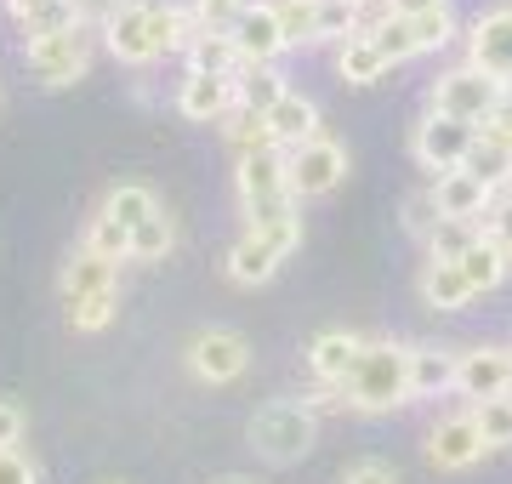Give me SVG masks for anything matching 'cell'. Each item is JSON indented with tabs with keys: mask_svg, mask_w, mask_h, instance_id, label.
<instances>
[{
	"mask_svg": "<svg viewBox=\"0 0 512 484\" xmlns=\"http://www.w3.org/2000/svg\"><path fill=\"white\" fill-rule=\"evenodd\" d=\"M336 393H342L348 410H365V416H382V410L410 405V342H393V336L365 342Z\"/></svg>",
	"mask_w": 512,
	"mask_h": 484,
	"instance_id": "obj_1",
	"label": "cell"
},
{
	"mask_svg": "<svg viewBox=\"0 0 512 484\" xmlns=\"http://www.w3.org/2000/svg\"><path fill=\"white\" fill-rule=\"evenodd\" d=\"M484 240L495 245V251H501V257L512 262V194H495L490 200V211H484Z\"/></svg>",
	"mask_w": 512,
	"mask_h": 484,
	"instance_id": "obj_39",
	"label": "cell"
},
{
	"mask_svg": "<svg viewBox=\"0 0 512 484\" xmlns=\"http://www.w3.org/2000/svg\"><path fill=\"white\" fill-rule=\"evenodd\" d=\"M467 63L490 80H512V6L478 12L467 29Z\"/></svg>",
	"mask_w": 512,
	"mask_h": 484,
	"instance_id": "obj_10",
	"label": "cell"
},
{
	"mask_svg": "<svg viewBox=\"0 0 512 484\" xmlns=\"http://www.w3.org/2000/svg\"><path fill=\"white\" fill-rule=\"evenodd\" d=\"M0 484H40V467L23 450H0Z\"/></svg>",
	"mask_w": 512,
	"mask_h": 484,
	"instance_id": "obj_43",
	"label": "cell"
},
{
	"mask_svg": "<svg viewBox=\"0 0 512 484\" xmlns=\"http://www.w3.org/2000/svg\"><path fill=\"white\" fill-rule=\"evenodd\" d=\"M114 6H120V0H69V12H74V23H80V29H86V23H97V29H103V18H109Z\"/></svg>",
	"mask_w": 512,
	"mask_h": 484,
	"instance_id": "obj_45",
	"label": "cell"
},
{
	"mask_svg": "<svg viewBox=\"0 0 512 484\" xmlns=\"http://www.w3.org/2000/svg\"><path fill=\"white\" fill-rule=\"evenodd\" d=\"M234 188H239V211H245L251 228H268V223H279V217H296L291 177H285V149L239 154Z\"/></svg>",
	"mask_w": 512,
	"mask_h": 484,
	"instance_id": "obj_3",
	"label": "cell"
},
{
	"mask_svg": "<svg viewBox=\"0 0 512 484\" xmlns=\"http://www.w3.org/2000/svg\"><path fill=\"white\" fill-rule=\"evenodd\" d=\"M80 251H92V257H103V262H131V234L114 223V217H103V211H97L92 223H86Z\"/></svg>",
	"mask_w": 512,
	"mask_h": 484,
	"instance_id": "obj_32",
	"label": "cell"
},
{
	"mask_svg": "<svg viewBox=\"0 0 512 484\" xmlns=\"http://www.w3.org/2000/svg\"><path fill=\"white\" fill-rule=\"evenodd\" d=\"M171 245H177V223H171L165 211L160 217H148L143 228H131V262H160Z\"/></svg>",
	"mask_w": 512,
	"mask_h": 484,
	"instance_id": "obj_36",
	"label": "cell"
},
{
	"mask_svg": "<svg viewBox=\"0 0 512 484\" xmlns=\"http://www.w3.org/2000/svg\"><path fill=\"white\" fill-rule=\"evenodd\" d=\"M421 302L439 308V314H461V308L473 302V291H467V280H461L456 262H433L427 257V268H421Z\"/></svg>",
	"mask_w": 512,
	"mask_h": 484,
	"instance_id": "obj_22",
	"label": "cell"
},
{
	"mask_svg": "<svg viewBox=\"0 0 512 484\" xmlns=\"http://www.w3.org/2000/svg\"><path fill=\"white\" fill-rule=\"evenodd\" d=\"M103 46H109L114 63H131V69H143L154 63V6L148 0H120L109 18H103Z\"/></svg>",
	"mask_w": 512,
	"mask_h": 484,
	"instance_id": "obj_9",
	"label": "cell"
},
{
	"mask_svg": "<svg viewBox=\"0 0 512 484\" xmlns=\"http://www.w3.org/2000/svg\"><path fill=\"white\" fill-rule=\"evenodd\" d=\"M427 97H433V114H450V120H461V126H490L501 80L478 75L473 63H456V69H444V75L433 80Z\"/></svg>",
	"mask_w": 512,
	"mask_h": 484,
	"instance_id": "obj_5",
	"label": "cell"
},
{
	"mask_svg": "<svg viewBox=\"0 0 512 484\" xmlns=\"http://www.w3.org/2000/svg\"><path fill=\"white\" fill-rule=\"evenodd\" d=\"M234 52L245 69H262V63H274L285 52V35H279V18H274V0H245V12L234 23Z\"/></svg>",
	"mask_w": 512,
	"mask_h": 484,
	"instance_id": "obj_11",
	"label": "cell"
},
{
	"mask_svg": "<svg viewBox=\"0 0 512 484\" xmlns=\"http://www.w3.org/2000/svg\"><path fill=\"white\" fill-rule=\"evenodd\" d=\"M359 35V6L353 0H319V18H313V46L319 40H353Z\"/></svg>",
	"mask_w": 512,
	"mask_h": 484,
	"instance_id": "obj_35",
	"label": "cell"
},
{
	"mask_svg": "<svg viewBox=\"0 0 512 484\" xmlns=\"http://www.w3.org/2000/svg\"><path fill=\"white\" fill-rule=\"evenodd\" d=\"M114 314H120V291H97V297H80V302H69V331H80V336L109 331Z\"/></svg>",
	"mask_w": 512,
	"mask_h": 484,
	"instance_id": "obj_34",
	"label": "cell"
},
{
	"mask_svg": "<svg viewBox=\"0 0 512 484\" xmlns=\"http://www.w3.org/2000/svg\"><path fill=\"white\" fill-rule=\"evenodd\" d=\"M239 103L234 80H217V75H183L177 86V114L194 120V126H222V114Z\"/></svg>",
	"mask_w": 512,
	"mask_h": 484,
	"instance_id": "obj_13",
	"label": "cell"
},
{
	"mask_svg": "<svg viewBox=\"0 0 512 484\" xmlns=\"http://www.w3.org/2000/svg\"><path fill=\"white\" fill-rule=\"evenodd\" d=\"M194 35H200V29H194V12H188V6H171V0L154 6V52H160V57L188 52Z\"/></svg>",
	"mask_w": 512,
	"mask_h": 484,
	"instance_id": "obj_28",
	"label": "cell"
},
{
	"mask_svg": "<svg viewBox=\"0 0 512 484\" xmlns=\"http://www.w3.org/2000/svg\"><path fill=\"white\" fill-rule=\"evenodd\" d=\"M234 92H239V103H245V109L268 114L279 97L291 92V86H285V75H279L274 63H262V69H239V75H234Z\"/></svg>",
	"mask_w": 512,
	"mask_h": 484,
	"instance_id": "obj_27",
	"label": "cell"
},
{
	"mask_svg": "<svg viewBox=\"0 0 512 484\" xmlns=\"http://www.w3.org/2000/svg\"><path fill=\"white\" fill-rule=\"evenodd\" d=\"M23 63L35 69L40 86H74L92 69V40L86 29H57V35H29L23 40Z\"/></svg>",
	"mask_w": 512,
	"mask_h": 484,
	"instance_id": "obj_6",
	"label": "cell"
},
{
	"mask_svg": "<svg viewBox=\"0 0 512 484\" xmlns=\"http://www.w3.org/2000/svg\"><path fill=\"white\" fill-rule=\"evenodd\" d=\"M353 6H359V12H365V6H376V0H353Z\"/></svg>",
	"mask_w": 512,
	"mask_h": 484,
	"instance_id": "obj_49",
	"label": "cell"
},
{
	"mask_svg": "<svg viewBox=\"0 0 512 484\" xmlns=\"http://www.w3.org/2000/svg\"><path fill=\"white\" fill-rule=\"evenodd\" d=\"M251 234H262V240L274 245L279 257H291L296 245H302V217H279V223H268V228H251Z\"/></svg>",
	"mask_w": 512,
	"mask_h": 484,
	"instance_id": "obj_42",
	"label": "cell"
},
{
	"mask_svg": "<svg viewBox=\"0 0 512 484\" xmlns=\"http://www.w3.org/2000/svg\"><path fill=\"white\" fill-rule=\"evenodd\" d=\"M342 484H399V473L387 462H353L348 473H342Z\"/></svg>",
	"mask_w": 512,
	"mask_h": 484,
	"instance_id": "obj_44",
	"label": "cell"
},
{
	"mask_svg": "<svg viewBox=\"0 0 512 484\" xmlns=\"http://www.w3.org/2000/svg\"><path fill=\"white\" fill-rule=\"evenodd\" d=\"M495 137H512V80H501V97H495V114H490V126Z\"/></svg>",
	"mask_w": 512,
	"mask_h": 484,
	"instance_id": "obj_46",
	"label": "cell"
},
{
	"mask_svg": "<svg viewBox=\"0 0 512 484\" xmlns=\"http://www.w3.org/2000/svg\"><path fill=\"white\" fill-rule=\"evenodd\" d=\"M365 348V336L359 331H319L308 342V371L319 388H342V376L353 371V359Z\"/></svg>",
	"mask_w": 512,
	"mask_h": 484,
	"instance_id": "obj_16",
	"label": "cell"
},
{
	"mask_svg": "<svg viewBox=\"0 0 512 484\" xmlns=\"http://www.w3.org/2000/svg\"><path fill=\"white\" fill-rule=\"evenodd\" d=\"M245 439H251V450L262 456V462L296 467L313 450V439H319V416H313L302 399H268V405L251 416Z\"/></svg>",
	"mask_w": 512,
	"mask_h": 484,
	"instance_id": "obj_2",
	"label": "cell"
},
{
	"mask_svg": "<svg viewBox=\"0 0 512 484\" xmlns=\"http://www.w3.org/2000/svg\"><path fill=\"white\" fill-rule=\"evenodd\" d=\"M6 12L23 23V40L29 35H57V29H80L69 12V0H6Z\"/></svg>",
	"mask_w": 512,
	"mask_h": 484,
	"instance_id": "obj_26",
	"label": "cell"
},
{
	"mask_svg": "<svg viewBox=\"0 0 512 484\" xmlns=\"http://www.w3.org/2000/svg\"><path fill=\"white\" fill-rule=\"evenodd\" d=\"M217 484H256V479H217Z\"/></svg>",
	"mask_w": 512,
	"mask_h": 484,
	"instance_id": "obj_48",
	"label": "cell"
},
{
	"mask_svg": "<svg viewBox=\"0 0 512 484\" xmlns=\"http://www.w3.org/2000/svg\"><path fill=\"white\" fill-rule=\"evenodd\" d=\"M456 268H461V280H467V291H473V297H478V291H495V285L507 280V257H501L484 234H478V245L456 262Z\"/></svg>",
	"mask_w": 512,
	"mask_h": 484,
	"instance_id": "obj_30",
	"label": "cell"
},
{
	"mask_svg": "<svg viewBox=\"0 0 512 484\" xmlns=\"http://www.w3.org/2000/svg\"><path fill=\"white\" fill-rule=\"evenodd\" d=\"M393 18H427V12H444V0H387Z\"/></svg>",
	"mask_w": 512,
	"mask_h": 484,
	"instance_id": "obj_47",
	"label": "cell"
},
{
	"mask_svg": "<svg viewBox=\"0 0 512 484\" xmlns=\"http://www.w3.org/2000/svg\"><path fill=\"white\" fill-rule=\"evenodd\" d=\"M183 365H188L194 382H205V388H228V382H239V376L251 371V342H245L234 325H205V331L188 336Z\"/></svg>",
	"mask_w": 512,
	"mask_h": 484,
	"instance_id": "obj_4",
	"label": "cell"
},
{
	"mask_svg": "<svg viewBox=\"0 0 512 484\" xmlns=\"http://www.w3.org/2000/svg\"><path fill=\"white\" fill-rule=\"evenodd\" d=\"M478 143V126H461V120H450V114H427L416 126V137H410V154H416L427 171H461L467 166V154H473Z\"/></svg>",
	"mask_w": 512,
	"mask_h": 484,
	"instance_id": "obj_8",
	"label": "cell"
},
{
	"mask_svg": "<svg viewBox=\"0 0 512 484\" xmlns=\"http://www.w3.org/2000/svg\"><path fill=\"white\" fill-rule=\"evenodd\" d=\"M336 75L348 80V86H376L387 75V57L376 52V40L370 35H353L336 46Z\"/></svg>",
	"mask_w": 512,
	"mask_h": 484,
	"instance_id": "obj_24",
	"label": "cell"
},
{
	"mask_svg": "<svg viewBox=\"0 0 512 484\" xmlns=\"http://www.w3.org/2000/svg\"><path fill=\"white\" fill-rule=\"evenodd\" d=\"M461 171H473L490 194H501V188L512 183V137H495V131L478 126V143H473V154H467Z\"/></svg>",
	"mask_w": 512,
	"mask_h": 484,
	"instance_id": "obj_20",
	"label": "cell"
},
{
	"mask_svg": "<svg viewBox=\"0 0 512 484\" xmlns=\"http://www.w3.org/2000/svg\"><path fill=\"white\" fill-rule=\"evenodd\" d=\"M467 416H473L484 450H507L512 445V393H501V399H478Z\"/></svg>",
	"mask_w": 512,
	"mask_h": 484,
	"instance_id": "obj_31",
	"label": "cell"
},
{
	"mask_svg": "<svg viewBox=\"0 0 512 484\" xmlns=\"http://www.w3.org/2000/svg\"><path fill=\"white\" fill-rule=\"evenodd\" d=\"M103 217H114V223L126 228H143L148 217H160V200H154V188L148 183H114L109 194H103V205H97Z\"/></svg>",
	"mask_w": 512,
	"mask_h": 484,
	"instance_id": "obj_23",
	"label": "cell"
},
{
	"mask_svg": "<svg viewBox=\"0 0 512 484\" xmlns=\"http://www.w3.org/2000/svg\"><path fill=\"white\" fill-rule=\"evenodd\" d=\"M262 120H268V131H274V149H285V154L319 137V103H313V97L285 92V97L274 103V109L262 114Z\"/></svg>",
	"mask_w": 512,
	"mask_h": 484,
	"instance_id": "obj_17",
	"label": "cell"
},
{
	"mask_svg": "<svg viewBox=\"0 0 512 484\" xmlns=\"http://www.w3.org/2000/svg\"><path fill=\"white\" fill-rule=\"evenodd\" d=\"M484 456V439H478L473 416H444L439 428L427 433V462L444 467V473H461Z\"/></svg>",
	"mask_w": 512,
	"mask_h": 484,
	"instance_id": "obj_14",
	"label": "cell"
},
{
	"mask_svg": "<svg viewBox=\"0 0 512 484\" xmlns=\"http://www.w3.org/2000/svg\"><path fill=\"white\" fill-rule=\"evenodd\" d=\"M274 18L285 46H313V18H319V0H274Z\"/></svg>",
	"mask_w": 512,
	"mask_h": 484,
	"instance_id": "obj_37",
	"label": "cell"
},
{
	"mask_svg": "<svg viewBox=\"0 0 512 484\" xmlns=\"http://www.w3.org/2000/svg\"><path fill=\"white\" fill-rule=\"evenodd\" d=\"M23 433H29V410L18 399H0V450H18Z\"/></svg>",
	"mask_w": 512,
	"mask_h": 484,
	"instance_id": "obj_41",
	"label": "cell"
},
{
	"mask_svg": "<svg viewBox=\"0 0 512 484\" xmlns=\"http://www.w3.org/2000/svg\"><path fill=\"white\" fill-rule=\"evenodd\" d=\"M456 393H467L473 405L512 393V348H467L456 359Z\"/></svg>",
	"mask_w": 512,
	"mask_h": 484,
	"instance_id": "obj_12",
	"label": "cell"
},
{
	"mask_svg": "<svg viewBox=\"0 0 512 484\" xmlns=\"http://www.w3.org/2000/svg\"><path fill=\"white\" fill-rule=\"evenodd\" d=\"M183 63H188V75H217V80H234L239 69H245L228 35H194V46L183 52Z\"/></svg>",
	"mask_w": 512,
	"mask_h": 484,
	"instance_id": "obj_25",
	"label": "cell"
},
{
	"mask_svg": "<svg viewBox=\"0 0 512 484\" xmlns=\"http://www.w3.org/2000/svg\"><path fill=\"white\" fill-rule=\"evenodd\" d=\"M456 348H433V342H410V399H439L456 388Z\"/></svg>",
	"mask_w": 512,
	"mask_h": 484,
	"instance_id": "obj_18",
	"label": "cell"
},
{
	"mask_svg": "<svg viewBox=\"0 0 512 484\" xmlns=\"http://www.w3.org/2000/svg\"><path fill=\"white\" fill-rule=\"evenodd\" d=\"M478 234H484L478 223H450V217H444V223L427 234V257L433 262H461L478 245Z\"/></svg>",
	"mask_w": 512,
	"mask_h": 484,
	"instance_id": "obj_33",
	"label": "cell"
},
{
	"mask_svg": "<svg viewBox=\"0 0 512 484\" xmlns=\"http://www.w3.org/2000/svg\"><path fill=\"white\" fill-rule=\"evenodd\" d=\"M285 177H291V200H319V194H330V188L348 177V149L319 131L313 143L285 154Z\"/></svg>",
	"mask_w": 512,
	"mask_h": 484,
	"instance_id": "obj_7",
	"label": "cell"
},
{
	"mask_svg": "<svg viewBox=\"0 0 512 484\" xmlns=\"http://www.w3.org/2000/svg\"><path fill=\"white\" fill-rule=\"evenodd\" d=\"M222 137L234 143L239 154H262V149H274V131H268V120L256 109H245V103H234V109L222 114Z\"/></svg>",
	"mask_w": 512,
	"mask_h": 484,
	"instance_id": "obj_29",
	"label": "cell"
},
{
	"mask_svg": "<svg viewBox=\"0 0 512 484\" xmlns=\"http://www.w3.org/2000/svg\"><path fill=\"white\" fill-rule=\"evenodd\" d=\"M279 262H285V257H279L274 245L245 228V240L228 251V280H234V285H268L279 274Z\"/></svg>",
	"mask_w": 512,
	"mask_h": 484,
	"instance_id": "obj_21",
	"label": "cell"
},
{
	"mask_svg": "<svg viewBox=\"0 0 512 484\" xmlns=\"http://www.w3.org/2000/svg\"><path fill=\"white\" fill-rule=\"evenodd\" d=\"M490 188L478 183L473 171H444L439 183H433V205H439V223H484V211H490Z\"/></svg>",
	"mask_w": 512,
	"mask_h": 484,
	"instance_id": "obj_15",
	"label": "cell"
},
{
	"mask_svg": "<svg viewBox=\"0 0 512 484\" xmlns=\"http://www.w3.org/2000/svg\"><path fill=\"white\" fill-rule=\"evenodd\" d=\"M57 291L63 302H80V297H97V291H120V262H103L92 251H74L57 274Z\"/></svg>",
	"mask_w": 512,
	"mask_h": 484,
	"instance_id": "obj_19",
	"label": "cell"
},
{
	"mask_svg": "<svg viewBox=\"0 0 512 484\" xmlns=\"http://www.w3.org/2000/svg\"><path fill=\"white\" fill-rule=\"evenodd\" d=\"M404 228H410V234H421V240L439 228V205H433V188H421V194H410V200H404Z\"/></svg>",
	"mask_w": 512,
	"mask_h": 484,
	"instance_id": "obj_40",
	"label": "cell"
},
{
	"mask_svg": "<svg viewBox=\"0 0 512 484\" xmlns=\"http://www.w3.org/2000/svg\"><path fill=\"white\" fill-rule=\"evenodd\" d=\"M188 12H194V29H200V35H234L245 0H194Z\"/></svg>",
	"mask_w": 512,
	"mask_h": 484,
	"instance_id": "obj_38",
	"label": "cell"
}]
</instances>
